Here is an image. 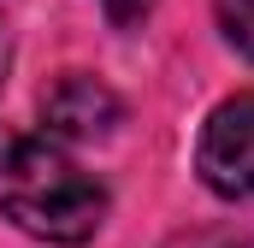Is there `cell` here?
Returning <instances> with one entry per match:
<instances>
[{"label":"cell","mask_w":254,"mask_h":248,"mask_svg":"<svg viewBox=\"0 0 254 248\" xmlns=\"http://www.w3.org/2000/svg\"><path fill=\"white\" fill-rule=\"evenodd\" d=\"M0 213L42 243L77 248L101 231L107 189L48 136H0Z\"/></svg>","instance_id":"1"},{"label":"cell","mask_w":254,"mask_h":248,"mask_svg":"<svg viewBox=\"0 0 254 248\" xmlns=\"http://www.w3.org/2000/svg\"><path fill=\"white\" fill-rule=\"evenodd\" d=\"M195 172L219 201H254V89L207 113L195 142Z\"/></svg>","instance_id":"2"},{"label":"cell","mask_w":254,"mask_h":248,"mask_svg":"<svg viewBox=\"0 0 254 248\" xmlns=\"http://www.w3.org/2000/svg\"><path fill=\"white\" fill-rule=\"evenodd\" d=\"M119 119H125V101L101 77H89V71H65L42 95V130H48V142H101V136H113Z\"/></svg>","instance_id":"3"},{"label":"cell","mask_w":254,"mask_h":248,"mask_svg":"<svg viewBox=\"0 0 254 248\" xmlns=\"http://www.w3.org/2000/svg\"><path fill=\"white\" fill-rule=\"evenodd\" d=\"M213 12H219L225 42H231L237 54H249V60H254V0H213Z\"/></svg>","instance_id":"4"},{"label":"cell","mask_w":254,"mask_h":248,"mask_svg":"<svg viewBox=\"0 0 254 248\" xmlns=\"http://www.w3.org/2000/svg\"><path fill=\"white\" fill-rule=\"evenodd\" d=\"M101 6H107V18H113V24H136V18H148V6H154V0H101Z\"/></svg>","instance_id":"5"},{"label":"cell","mask_w":254,"mask_h":248,"mask_svg":"<svg viewBox=\"0 0 254 248\" xmlns=\"http://www.w3.org/2000/svg\"><path fill=\"white\" fill-rule=\"evenodd\" d=\"M6 71H12V30H6V18H0V83H6Z\"/></svg>","instance_id":"6"},{"label":"cell","mask_w":254,"mask_h":248,"mask_svg":"<svg viewBox=\"0 0 254 248\" xmlns=\"http://www.w3.org/2000/svg\"><path fill=\"white\" fill-rule=\"evenodd\" d=\"M225 248H254V243H225Z\"/></svg>","instance_id":"7"}]
</instances>
